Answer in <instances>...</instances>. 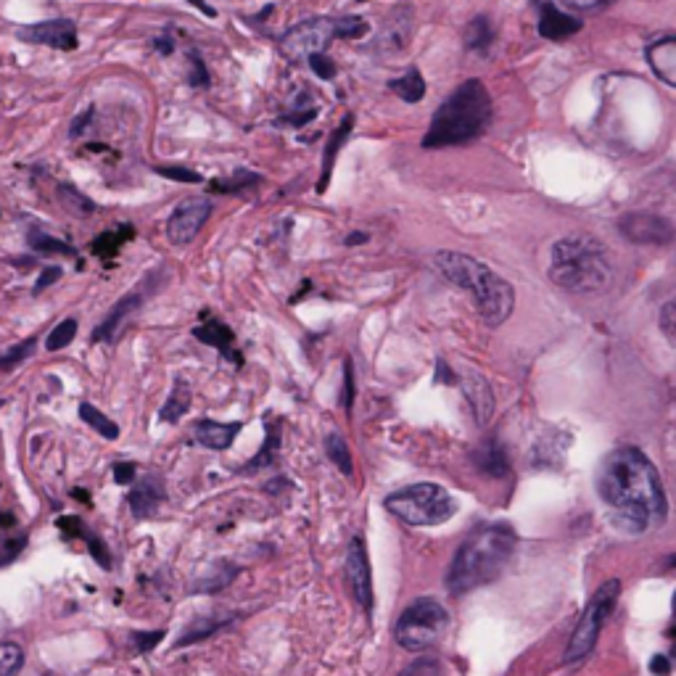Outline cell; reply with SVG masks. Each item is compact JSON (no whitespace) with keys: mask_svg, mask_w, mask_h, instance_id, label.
<instances>
[{"mask_svg":"<svg viewBox=\"0 0 676 676\" xmlns=\"http://www.w3.org/2000/svg\"><path fill=\"white\" fill-rule=\"evenodd\" d=\"M597 494L608 505L613 526L624 534L658 529L669 515L661 476L637 447H618L605 457L597 473Z\"/></svg>","mask_w":676,"mask_h":676,"instance_id":"cell-1","label":"cell"},{"mask_svg":"<svg viewBox=\"0 0 676 676\" xmlns=\"http://www.w3.org/2000/svg\"><path fill=\"white\" fill-rule=\"evenodd\" d=\"M492 96L481 80H465L457 85L431 117L423 148H447L473 143L492 125Z\"/></svg>","mask_w":676,"mask_h":676,"instance_id":"cell-2","label":"cell"},{"mask_svg":"<svg viewBox=\"0 0 676 676\" xmlns=\"http://www.w3.org/2000/svg\"><path fill=\"white\" fill-rule=\"evenodd\" d=\"M515 544H518V537H515L513 526H507V523L481 526L473 531L471 537L460 544V550L449 566V592L465 595V592H473L497 579L513 558Z\"/></svg>","mask_w":676,"mask_h":676,"instance_id":"cell-3","label":"cell"},{"mask_svg":"<svg viewBox=\"0 0 676 676\" xmlns=\"http://www.w3.org/2000/svg\"><path fill=\"white\" fill-rule=\"evenodd\" d=\"M434 267L452 286L471 291L478 315L489 328H500L507 317L513 315L515 288L489 265L460 251H439L434 257Z\"/></svg>","mask_w":676,"mask_h":676,"instance_id":"cell-4","label":"cell"},{"mask_svg":"<svg viewBox=\"0 0 676 676\" xmlns=\"http://www.w3.org/2000/svg\"><path fill=\"white\" fill-rule=\"evenodd\" d=\"M550 280L568 294H603L613 286V265L600 241L568 236L552 243Z\"/></svg>","mask_w":676,"mask_h":676,"instance_id":"cell-5","label":"cell"},{"mask_svg":"<svg viewBox=\"0 0 676 676\" xmlns=\"http://www.w3.org/2000/svg\"><path fill=\"white\" fill-rule=\"evenodd\" d=\"M386 510L410 526H441L457 513V502L434 481L412 484L386 497Z\"/></svg>","mask_w":676,"mask_h":676,"instance_id":"cell-6","label":"cell"},{"mask_svg":"<svg viewBox=\"0 0 676 676\" xmlns=\"http://www.w3.org/2000/svg\"><path fill=\"white\" fill-rule=\"evenodd\" d=\"M449 613L434 597H420L397 621V642L410 653H423L447 632Z\"/></svg>","mask_w":676,"mask_h":676,"instance_id":"cell-7","label":"cell"},{"mask_svg":"<svg viewBox=\"0 0 676 676\" xmlns=\"http://www.w3.org/2000/svg\"><path fill=\"white\" fill-rule=\"evenodd\" d=\"M618 597H621V581L608 579L605 584H600L592 600L587 603L584 613H581L579 624H576L571 640L566 647V663H576L581 658H587L597 645V637L603 632L605 621L610 618V613L616 610Z\"/></svg>","mask_w":676,"mask_h":676,"instance_id":"cell-8","label":"cell"},{"mask_svg":"<svg viewBox=\"0 0 676 676\" xmlns=\"http://www.w3.org/2000/svg\"><path fill=\"white\" fill-rule=\"evenodd\" d=\"M333 16H312L304 19L296 27L280 37V51L286 53L288 59H309L312 53H325V48L336 40V27H333Z\"/></svg>","mask_w":676,"mask_h":676,"instance_id":"cell-9","label":"cell"},{"mask_svg":"<svg viewBox=\"0 0 676 676\" xmlns=\"http://www.w3.org/2000/svg\"><path fill=\"white\" fill-rule=\"evenodd\" d=\"M212 209H214V204L206 199V196H191V199L180 201L175 212L169 214V222H167L169 243H175V246H185V243H191L193 238L201 233L206 220L212 217Z\"/></svg>","mask_w":676,"mask_h":676,"instance_id":"cell-10","label":"cell"},{"mask_svg":"<svg viewBox=\"0 0 676 676\" xmlns=\"http://www.w3.org/2000/svg\"><path fill=\"white\" fill-rule=\"evenodd\" d=\"M618 230L637 246H666L674 238V225L653 212H626L618 217Z\"/></svg>","mask_w":676,"mask_h":676,"instance_id":"cell-11","label":"cell"},{"mask_svg":"<svg viewBox=\"0 0 676 676\" xmlns=\"http://www.w3.org/2000/svg\"><path fill=\"white\" fill-rule=\"evenodd\" d=\"M346 581L352 587L354 600L362 605V608L373 613L375 595H373V574H370V560L368 550H365V539L354 537L349 544V552H346Z\"/></svg>","mask_w":676,"mask_h":676,"instance_id":"cell-12","label":"cell"},{"mask_svg":"<svg viewBox=\"0 0 676 676\" xmlns=\"http://www.w3.org/2000/svg\"><path fill=\"white\" fill-rule=\"evenodd\" d=\"M19 37L27 43L48 45L56 51H74L77 48V27L72 19H51V22L32 24L19 30Z\"/></svg>","mask_w":676,"mask_h":676,"instance_id":"cell-13","label":"cell"},{"mask_svg":"<svg viewBox=\"0 0 676 676\" xmlns=\"http://www.w3.org/2000/svg\"><path fill=\"white\" fill-rule=\"evenodd\" d=\"M645 59L650 64V69L655 72V77L661 82H666L669 88L676 85V37L671 32L666 35L655 37L653 43L645 48Z\"/></svg>","mask_w":676,"mask_h":676,"instance_id":"cell-14","label":"cell"},{"mask_svg":"<svg viewBox=\"0 0 676 676\" xmlns=\"http://www.w3.org/2000/svg\"><path fill=\"white\" fill-rule=\"evenodd\" d=\"M193 338H199L201 344H206V346H214V349L222 354V360L233 362L236 368H241L243 365V354L238 352L233 328H228V325L220 323V320H214L212 317L209 323L193 328Z\"/></svg>","mask_w":676,"mask_h":676,"instance_id":"cell-15","label":"cell"},{"mask_svg":"<svg viewBox=\"0 0 676 676\" xmlns=\"http://www.w3.org/2000/svg\"><path fill=\"white\" fill-rule=\"evenodd\" d=\"M143 302H146V291H143V288H135V291H130L127 296H122V299L111 307L109 315L103 317V323L93 331V341H114L119 328L127 323V317L135 315Z\"/></svg>","mask_w":676,"mask_h":676,"instance_id":"cell-16","label":"cell"},{"mask_svg":"<svg viewBox=\"0 0 676 676\" xmlns=\"http://www.w3.org/2000/svg\"><path fill=\"white\" fill-rule=\"evenodd\" d=\"M584 22L576 16L560 11L552 3H539V35L547 40H566V37L581 32Z\"/></svg>","mask_w":676,"mask_h":676,"instance_id":"cell-17","label":"cell"},{"mask_svg":"<svg viewBox=\"0 0 676 676\" xmlns=\"http://www.w3.org/2000/svg\"><path fill=\"white\" fill-rule=\"evenodd\" d=\"M460 386H463V394H465V399H468V405H471L476 423L478 426H486L494 412V394H492L489 381H486L484 375L468 373Z\"/></svg>","mask_w":676,"mask_h":676,"instance_id":"cell-18","label":"cell"},{"mask_svg":"<svg viewBox=\"0 0 676 676\" xmlns=\"http://www.w3.org/2000/svg\"><path fill=\"white\" fill-rule=\"evenodd\" d=\"M243 423H217V420H199L196 426H193V439L199 441L201 447L206 449H228L236 436L241 434Z\"/></svg>","mask_w":676,"mask_h":676,"instance_id":"cell-19","label":"cell"},{"mask_svg":"<svg viewBox=\"0 0 676 676\" xmlns=\"http://www.w3.org/2000/svg\"><path fill=\"white\" fill-rule=\"evenodd\" d=\"M127 500H130V507H133L135 518H148V515H154L159 502L164 500L162 478H156V476L143 478V481L135 486L133 492H130Z\"/></svg>","mask_w":676,"mask_h":676,"instance_id":"cell-20","label":"cell"},{"mask_svg":"<svg viewBox=\"0 0 676 676\" xmlns=\"http://www.w3.org/2000/svg\"><path fill=\"white\" fill-rule=\"evenodd\" d=\"M473 463H476L478 471L492 478H502L510 471V460H507V452L500 444V439L484 441V444L473 452Z\"/></svg>","mask_w":676,"mask_h":676,"instance_id":"cell-21","label":"cell"},{"mask_svg":"<svg viewBox=\"0 0 676 676\" xmlns=\"http://www.w3.org/2000/svg\"><path fill=\"white\" fill-rule=\"evenodd\" d=\"M352 127H354V114H346V117L341 119V125H338L331 133V138H328V146H325V154H323V159H325L323 175H320V183H317V193L328 191V183H331V175H333V164H336V154L341 151L346 138L352 135Z\"/></svg>","mask_w":676,"mask_h":676,"instance_id":"cell-22","label":"cell"},{"mask_svg":"<svg viewBox=\"0 0 676 676\" xmlns=\"http://www.w3.org/2000/svg\"><path fill=\"white\" fill-rule=\"evenodd\" d=\"M191 386H188V381L185 378H175V386H172V391H169V399L167 405L162 407V412H159V418L164 420V423H177V420L183 418L185 412L191 410Z\"/></svg>","mask_w":676,"mask_h":676,"instance_id":"cell-23","label":"cell"},{"mask_svg":"<svg viewBox=\"0 0 676 676\" xmlns=\"http://www.w3.org/2000/svg\"><path fill=\"white\" fill-rule=\"evenodd\" d=\"M389 90L391 93H397L405 103H418L426 96V80H423V74L418 72V67H410L402 77L389 80Z\"/></svg>","mask_w":676,"mask_h":676,"instance_id":"cell-24","label":"cell"},{"mask_svg":"<svg viewBox=\"0 0 676 676\" xmlns=\"http://www.w3.org/2000/svg\"><path fill=\"white\" fill-rule=\"evenodd\" d=\"M494 43V30H492V22L486 19V16H476L468 27H465V48L473 53H481V56H486L489 53V48H492Z\"/></svg>","mask_w":676,"mask_h":676,"instance_id":"cell-25","label":"cell"},{"mask_svg":"<svg viewBox=\"0 0 676 676\" xmlns=\"http://www.w3.org/2000/svg\"><path fill=\"white\" fill-rule=\"evenodd\" d=\"M262 177L249 169H236L230 177H217L209 183V193H243L246 188H254Z\"/></svg>","mask_w":676,"mask_h":676,"instance_id":"cell-26","label":"cell"},{"mask_svg":"<svg viewBox=\"0 0 676 676\" xmlns=\"http://www.w3.org/2000/svg\"><path fill=\"white\" fill-rule=\"evenodd\" d=\"M230 621H233V616H225V618L201 616V618H196V621H193V624L185 629L183 637H180V642H177V645H188V642L204 640V637H209V634L220 632L222 626H228Z\"/></svg>","mask_w":676,"mask_h":676,"instance_id":"cell-27","label":"cell"},{"mask_svg":"<svg viewBox=\"0 0 676 676\" xmlns=\"http://www.w3.org/2000/svg\"><path fill=\"white\" fill-rule=\"evenodd\" d=\"M325 452H328V457H331V463L336 465V468H341L344 476H352L354 473L352 452H349V444L344 441V436L328 434V439H325Z\"/></svg>","mask_w":676,"mask_h":676,"instance_id":"cell-28","label":"cell"},{"mask_svg":"<svg viewBox=\"0 0 676 676\" xmlns=\"http://www.w3.org/2000/svg\"><path fill=\"white\" fill-rule=\"evenodd\" d=\"M80 418L85 420V423H88L90 428H96V431L103 436V439L114 441L119 436V426H117V423H114V420L106 418V415H103V412L98 410V407L88 405V402H82V405H80Z\"/></svg>","mask_w":676,"mask_h":676,"instance_id":"cell-29","label":"cell"},{"mask_svg":"<svg viewBox=\"0 0 676 676\" xmlns=\"http://www.w3.org/2000/svg\"><path fill=\"white\" fill-rule=\"evenodd\" d=\"M278 444H280V431L278 426L272 428V423H267V439H265V447L259 449V455L251 460L246 468H243V473H251V471H259V468H265V465H272L275 463V455H278Z\"/></svg>","mask_w":676,"mask_h":676,"instance_id":"cell-30","label":"cell"},{"mask_svg":"<svg viewBox=\"0 0 676 676\" xmlns=\"http://www.w3.org/2000/svg\"><path fill=\"white\" fill-rule=\"evenodd\" d=\"M24 666V650L16 642H0V676H16Z\"/></svg>","mask_w":676,"mask_h":676,"instance_id":"cell-31","label":"cell"},{"mask_svg":"<svg viewBox=\"0 0 676 676\" xmlns=\"http://www.w3.org/2000/svg\"><path fill=\"white\" fill-rule=\"evenodd\" d=\"M333 27H336V40H360L370 32V24L360 16H338Z\"/></svg>","mask_w":676,"mask_h":676,"instance_id":"cell-32","label":"cell"},{"mask_svg":"<svg viewBox=\"0 0 676 676\" xmlns=\"http://www.w3.org/2000/svg\"><path fill=\"white\" fill-rule=\"evenodd\" d=\"M74 336H77V320L69 317V320L56 325V328L51 331V336L45 338V349H48V352H59V349L72 344Z\"/></svg>","mask_w":676,"mask_h":676,"instance_id":"cell-33","label":"cell"},{"mask_svg":"<svg viewBox=\"0 0 676 676\" xmlns=\"http://www.w3.org/2000/svg\"><path fill=\"white\" fill-rule=\"evenodd\" d=\"M30 243H32V249L43 251V254H67V257H74V254H77L69 243L59 241V238L45 236L43 230H37V228L30 233Z\"/></svg>","mask_w":676,"mask_h":676,"instance_id":"cell-34","label":"cell"},{"mask_svg":"<svg viewBox=\"0 0 676 676\" xmlns=\"http://www.w3.org/2000/svg\"><path fill=\"white\" fill-rule=\"evenodd\" d=\"M59 199L64 201L67 209H72V212H77V214L96 212V204H93L88 196H82V193L77 191V188H72V185H59Z\"/></svg>","mask_w":676,"mask_h":676,"instance_id":"cell-35","label":"cell"},{"mask_svg":"<svg viewBox=\"0 0 676 676\" xmlns=\"http://www.w3.org/2000/svg\"><path fill=\"white\" fill-rule=\"evenodd\" d=\"M188 61H191V74H188V82H191V88H206L209 85V69H206L204 59H201V53L193 48L188 51Z\"/></svg>","mask_w":676,"mask_h":676,"instance_id":"cell-36","label":"cell"},{"mask_svg":"<svg viewBox=\"0 0 676 676\" xmlns=\"http://www.w3.org/2000/svg\"><path fill=\"white\" fill-rule=\"evenodd\" d=\"M399 676H444V671H441V663L436 658H418Z\"/></svg>","mask_w":676,"mask_h":676,"instance_id":"cell-37","label":"cell"},{"mask_svg":"<svg viewBox=\"0 0 676 676\" xmlns=\"http://www.w3.org/2000/svg\"><path fill=\"white\" fill-rule=\"evenodd\" d=\"M307 61L309 67H312V72H315L320 80H333V77H336V61H333L328 53H312Z\"/></svg>","mask_w":676,"mask_h":676,"instance_id":"cell-38","label":"cell"},{"mask_svg":"<svg viewBox=\"0 0 676 676\" xmlns=\"http://www.w3.org/2000/svg\"><path fill=\"white\" fill-rule=\"evenodd\" d=\"M32 349H35V338H30V341H24L22 346H16V349L6 352L3 357H0V370L14 368V365H19L22 360H27V357L32 354Z\"/></svg>","mask_w":676,"mask_h":676,"instance_id":"cell-39","label":"cell"},{"mask_svg":"<svg viewBox=\"0 0 676 676\" xmlns=\"http://www.w3.org/2000/svg\"><path fill=\"white\" fill-rule=\"evenodd\" d=\"M156 175L167 177V180H177V183H201L204 180L199 172H193L188 167H156Z\"/></svg>","mask_w":676,"mask_h":676,"instance_id":"cell-40","label":"cell"},{"mask_svg":"<svg viewBox=\"0 0 676 676\" xmlns=\"http://www.w3.org/2000/svg\"><path fill=\"white\" fill-rule=\"evenodd\" d=\"M560 3L571 11H581V14H597V11L613 6L616 0H560Z\"/></svg>","mask_w":676,"mask_h":676,"instance_id":"cell-41","label":"cell"},{"mask_svg":"<svg viewBox=\"0 0 676 676\" xmlns=\"http://www.w3.org/2000/svg\"><path fill=\"white\" fill-rule=\"evenodd\" d=\"M315 117H317V109L315 106H309V109L291 111V114H286L280 122H283V125H291V127H304V125H309Z\"/></svg>","mask_w":676,"mask_h":676,"instance_id":"cell-42","label":"cell"},{"mask_svg":"<svg viewBox=\"0 0 676 676\" xmlns=\"http://www.w3.org/2000/svg\"><path fill=\"white\" fill-rule=\"evenodd\" d=\"M164 640V632H135L133 642L138 647V653H148V650H154L159 642Z\"/></svg>","mask_w":676,"mask_h":676,"instance_id":"cell-43","label":"cell"},{"mask_svg":"<svg viewBox=\"0 0 676 676\" xmlns=\"http://www.w3.org/2000/svg\"><path fill=\"white\" fill-rule=\"evenodd\" d=\"M354 368H352V360L344 362V407L346 412H352V405H354Z\"/></svg>","mask_w":676,"mask_h":676,"instance_id":"cell-44","label":"cell"},{"mask_svg":"<svg viewBox=\"0 0 676 676\" xmlns=\"http://www.w3.org/2000/svg\"><path fill=\"white\" fill-rule=\"evenodd\" d=\"M674 312H676V304L674 302L663 304V309H661V328H663V333H666V338H669V341H674V328H676Z\"/></svg>","mask_w":676,"mask_h":676,"instance_id":"cell-45","label":"cell"},{"mask_svg":"<svg viewBox=\"0 0 676 676\" xmlns=\"http://www.w3.org/2000/svg\"><path fill=\"white\" fill-rule=\"evenodd\" d=\"M114 481L117 484H133L135 481V465L133 463H117L114 465Z\"/></svg>","mask_w":676,"mask_h":676,"instance_id":"cell-46","label":"cell"},{"mask_svg":"<svg viewBox=\"0 0 676 676\" xmlns=\"http://www.w3.org/2000/svg\"><path fill=\"white\" fill-rule=\"evenodd\" d=\"M59 278H61V267H45L43 275L37 278L35 291H37V294H40V291H45V288L51 286V283H56V280H59Z\"/></svg>","mask_w":676,"mask_h":676,"instance_id":"cell-47","label":"cell"},{"mask_svg":"<svg viewBox=\"0 0 676 676\" xmlns=\"http://www.w3.org/2000/svg\"><path fill=\"white\" fill-rule=\"evenodd\" d=\"M650 671H653L655 676H669L671 674L669 655H655L653 661H650Z\"/></svg>","mask_w":676,"mask_h":676,"instance_id":"cell-48","label":"cell"},{"mask_svg":"<svg viewBox=\"0 0 676 676\" xmlns=\"http://www.w3.org/2000/svg\"><path fill=\"white\" fill-rule=\"evenodd\" d=\"M436 383H449V386L457 383V375L449 370V365L444 360L436 362Z\"/></svg>","mask_w":676,"mask_h":676,"instance_id":"cell-49","label":"cell"},{"mask_svg":"<svg viewBox=\"0 0 676 676\" xmlns=\"http://www.w3.org/2000/svg\"><path fill=\"white\" fill-rule=\"evenodd\" d=\"M90 122H93V109H88L85 114H80V117H77V122L72 125V138H80V135L88 130Z\"/></svg>","mask_w":676,"mask_h":676,"instance_id":"cell-50","label":"cell"},{"mask_svg":"<svg viewBox=\"0 0 676 676\" xmlns=\"http://www.w3.org/2000/svg\"><path fill=\"white\" fill-rule=\"evenodd\" d=\"M154 48L159 53H162V56H169V53L175 51V43H172V37H169V30L164 32V35H159L154 40Z\"/></svg>","mask_w":676,"mask_h":676,"instance_id":"cell-51","label":"cell"},{"mask_svg":"<svg viewBox=\"0 0 676 676\" xmlns=\"http://www.w3.org/2000/svg\"><path fill=\"white\" fill-rule=\"evenodd\" d=\"M185 3H191V6H196L201 11V14L209 16V19H214V16H217V8L209 6L206 0H185Z\"/></svg>","mask_w":676,"mask_h":676,"instance_id":"cell-52","label":"cell"},{"mask_svg":"<svg viewBox=\"0 0 676 676\" xmlns=\"http://www.w3.org/2000/svg\"><path fill=\"white\" fill-rule=\"evenodd\" d=\"M370 241V236L368 233H360V230H354V233H349V236H346V246H360V243H368Z\"/></svg>","mask_w":676,"mask_h":676,"instance_id":"cell-53","label":"cell"},{"mask_svg":"<svg viewBox=\"0 0 676 676\" xmlns=\"http://www.w3.org/2000/svg\"><path fill=\"white\" fill-rule=\"evenodd\" d=\"M357 3H368V0H357Z\"/></svg>","mask_w":676,"mask_h":676,"instance_id":"cell-54","label":"cell"}]
</instances>
